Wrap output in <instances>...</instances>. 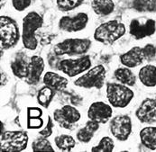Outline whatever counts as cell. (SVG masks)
<instances>
[{
  "label": "cell",
  "instance_id": "1",
  "mask_svg": "<svg viewBox=\"0 0 156 152\" xmlns=\"http://www.w3.org/2000/svg\"><path fill=\"white\" fill-rule=\"evenodd\" d=\"M44 19L37 12H29L23 18L22 43L23 47L30 50H34L38 47V39L36 32L42 28Z\"/></svg>",
  "mask_w": 156,
  "mask_h": 152
},
{
  "label": "cell",
  "instance_id": "2",
  "mask_svg": "<svg viewBox=\"0 0 156 152\" xmlns=\"http://www.w3.org/2000/svg\"><path fill=\"white\" fill-rule=\"evenodd\" d=\"M126 32L123 22L117 20H110L101 23L94 32L95 41L100 43L109 45L122 38Z\"/></svg>",
  "mask_w": 156,
  "mask_h": 152
},
{
  "label": "cell",
  "instance_id": "3",
  "mask_svg": "<svg viewBox=\"0 0 156 152\" xmlns=\"http://www.w3.org/2000/svg\"><path fill=\"white\" fill-rule=\"evenodd\" d=\"M22 35L16 21L9 16H0V43L3 50H9L16 46Z\"/></svg>",
  "mask_w": 156,
  "mask_h": 152
},
{
  "label": "cell",
  "instance_id": "4",
  "mask_svg": "<svg viewBox=\"0 0 156 152\" xmlns=\"http://www.w3.org/2000/svg\"><path fill=\"white\" fill-rule=\"evenodd\" d=\"M91 43L87 38H69L54 45L52 51L58 56H82L89 51Z\"/></svg>",
  "mask_w": 156,
  "mask_h": 152
},
{
  "label": "cell",
  "instance_id": "5",
  "mask_svg": "<svg viewBox=\"0 0 156 152\" xmlns=\"http://www.w3.org/2000/svg\"><path fill=\"white\" fill-rule=\"evenodd\" d=\"M107 97L113 107L125 108L134 97V91L121 83L109 82L107 84Z\"/></svg>",
  "mask_w": 156,
  "mask_h": 152
},
{
  "label": "cell",
  "instance_id": "6",
  "mask_svg": "<svg viewBox=\"0 0 156 152\" xmlns=\"http://www.w3.org/2000/svg\"><path fill=\"white\" fill-rule=\"evenodd\" d=\"M29 137L24 130H8L1 133V151H23L27 148Z\"/></svg>",
  "mask_w": 156,
  "mask_h": 152
},
{
  "label": "cell",
  "instance_id": "7",
  "mask_svg": "<svg viewBox=\"0 0 156 152\" xmlns=\"http://www.w3.org/2000/svg\"><path fill=\"white\" fill-rule=\"evenodd\" d=\"M107 76V70L103 65H97L80 76L74 81L76 87H82L86 89L97 88L101 89L104 87L105 79Z\"/></svg>",
  "mask_w": 156,
  "mask_h": 152
},
{
  "label": "cell",
  "instance_id": "8",
  "mask_svg": "<svg viewBox=\"0 0 156 152\" xmlns=\"http://www.w3.org/2000/svg\"><path fill=\"white\" fill-rule=\"evenodd\" d=\"M91 60L89 55H82L76 59H64L62 60L58 70L62 71L69 78L76 77L91 67Z\"/></svg>",
  "mask_w": 156,
  "mask_h": 152
},
{
  "label": "cell",
  "instance_id": "9",
  "mask_svg": "<svg viewBox=\"0 0 156 152\" xmlns=\"http://www.w3.org/2000/svg\"><path fill=\"white\" fill-rule=\"evenodd\" d=\"M156 32V22L145 16L133 19L129 24V33L135 40H142L154 35Z\"/></svg>",
  "mask_w": 156,
  "mask_h": 152
},
{
  "label": "cell",
  "instance_id": "10",
  "mask_svg": "<svg viewBox=\"0 0 156 152\" xmlns=\"http://www.w3.org/2000/svg\"><path fill=\"white\" fill-rule=\"evenodd\" d=\"M80 112L71 105H65L61 108L56 109L53 112V120L59 124L60 127L71 130L73 126L80 120Z\"/></svg>",
  "mask_w": 156,
  "mask_h": 152
},
{
  "label": "cell",
  "instance_id": "11",
  "mask_svg": "<svg viewBox=\"0 0 156 152\" xmlns=\"http://www.w3.org/2000/svg\"><path fill=\"white\" fill-rule=\"evenodd\" d=\"M133 123L130 116L126 114H119L110 120L109 130L117 140L126 141L132 133Z\"/></svg>",
  "mask_w": 156,
  "mask_h": 152
},
{
  "label": "cell",
  "instance_id": "12",
  "mask_svg": "<svg viewBox=\"0 0 156 152\" xmlns=\"http://www.w3.org/2000/svg\"><path fill=\"white\" fill-rule=\"evenodd\" d=\"M88 22L89 16L81 12L74 16H62L59 21V28L67 33H77L84 30Z\"/></svg>",
  "mask_w": 156,
  "mask_h": 152
},
{
  "label": "cell",
  "instance_id": "13",
  "mask_svg": "<svg viewBox=\"0 0 156 152\" xmlns=\"http://www.w3.org/2000/svg\"><path fill=\"white\" fill-rule=\"evenodd\" d=\"M113 115L111 105H108L102 101L94 102L90 105L88 110L89 120L94 121L99 124L107 123L110 121Z\"/></svg>",
  "mask_w": 156,
  "mask_h": 152
},
{
  "label": "cell",
  "instance_id": "14",
  "mask_svg": "<svg viewBox=\"0 0 156 152\" xmlns=\"http://www.w3.org/2000/svg\"><path fill=\"white\" fill-rule=\"evenodd\" d=\"M136 118L146 124H153L156 123V99L145 98L143 100L135 112Z\"/></svg>",
  "mask_w": 156,
  "mask_h": 152
},
{
  "label": "cell",
  "instance_id": "15",
  "mask_svg": "<svg viewBox=\"0 0 156 152\" xmlns=\"http://www.w3.org/2000/svg\"><path fill=\"white\" fill-rule=\"evenodd\" d=\"M44 60L41 56L34 55L30 57L27 75L24 78V81L31 86L37 85L40 82L41 77L44 70Z\"/></svg>",
  "mask_w": 156,
  "mask_h": 152
},
{
  "label": "cell",
  "instance_id": "16",
  "mask_svg": "<svg viewBox=\"0 0 156 152\" xmlns=\"http://www.w3.org/2000/svg\"><path fill=\"white\" fill-rule=\"evenodd\" d=\"M29 61H30V58L27 57L25 52L23 51L16 52L13 56L10 62V68L13 74L20 79H24L27 75Z\"/></svg>",
  "mask_w": 156,
  "mask_h": 152
},
{
  "label": "cell",
  "instance_id": "17",
  "mask_svg": "<svg viewBox=\"0 0 156 152\" xmlns=\"http://www.w3.org/2000/svg\"><path fill=\"white\" fill-rule=\"evenodd\" d=\"M120 62L124 67H129V68H134L139 65H141L144 60V51H143V47L135 46L130 49L128 51L123 53L120 56Z\"/></svg>",
  "mask_w": 156,
  "mask_h": 152
},
{
  "label": "cell",
  "instance_id": "18",
  "mask_svg": "<svg viewBox=\"0 0 156 152\" xmlns=\"http://www.w3.org/2000/svg\"><path fill=\"white\" fill-rule=\"evenodd\" d=\"M43 80L45 86L51 87L56 92H62L65 90L69 84V80L65 77H62V75L53 71L46 72Z\"/></svg>",
  "mask_w": 156,
  "mask_h": 152
},
{
  "label": "cell",
  "instance_id": "19",
  "mask_svg": "<svg viewBox=\"0 0 156 152\" xmlns=\"http://www.w3.org/2000/svg\"><path fill=\"white\" fill-rule=\"evenodd\" d=\"M140 82L146 87H156V66L148 65L141 67L138 73Z\"/></svg>",
  "mask_w": 156,
  "mask_h": 152
},
{
  "label": "cell",
  "instance_id": "20",
  "mask_svg": "<svg viewBox=\"0 0 156 152\" xmlns=\"http://www.w3.org/2000/svg\"><path fill=\"white\" fill-rule=\"evenodd\" d=\"M98 129H99V123L89 120L84 127L78 130L76 134L77 140L81 143H89Z\"/></svg>",
  "mask_w": 156,
  "mask_h": 152
},
{
  "label": "cell",
  "instance_id": "21",
  "mask_svg": "<svg viewBox=\"0 0 156 152\" xmlns=\"http://www.w3.org/2000/svg\"><path fill=\"white\" fill-rule=\"evenodd\" d=\"M91 7L97 16L104 17L111 15L115 5L113 0H92Z\"/></svg>",
  "mask_w": 156,
  "mask_h": 152
},
{
  "label": "cell",
  "instance_id": "22",
  "mask_svg": "<svg viewBox=\"0 0 156 152\" xmlns=\"http://www.w3.org/2000/svg\"><path fill=\"white\" fill-rule=\"evenodd\" d=\"M139 136L143 146L148 150H156V126L144 127L141 130Z\"/></svg>",
  "mask_w": 156,
  "mask_h": 152
},
{
  "label": "cell",
  "instance_id": "23",
  "mask_svg": "<svg viewBox=\"0 0 156 152\" xmlns=\"http://www.w3.org/2000/svg\"><path fill=\"white\" fill-rule=\"evenodd\" d=\"M114 77L119 83L127 87H134L136 83V77L134 73L131 68L126 67L116 68L114 72Z\"/></svg>",
  "mask_w": 156,
  "mask_h": 152
},
{
  "label": "cell",
  "instance_id": "24",
  "mask_svg": "<svg viewBox=\"0 0 156 152\" xmlns=\"http://www.w3.org/2000/svg\"><path fill=\"white\" fill-rule=\"evenodd\" d=\"M55 95L56 91L54 89L48 86H44L40 88V90L37 93V102L41 106L47 109L52 102Z\"/></svg>",
  "mask_w": 156,
  "mask_h": 152
},
{
  "label": "cell",
  "instance_id": "25",
  "mask_svg": "<svg viewBox=\"0 0 156 152\" xmlns=\"http://www.w3.org/2000/svg\"><path fill=\"white\" fill-rule=\"evenodd\" d=\"M54 142L56 147L62 151H70L76 146V140L74 138L68 134L58 135L54 139Z\"/></svg>",
  "mask_w": 156,
  "mask_h": 152
},
{
  "label": "cell",
  "instance_id": "26",
  "mask_svg": "<svg viewBox=\"0 0 156 152\" xmlns=\"http://www.w3.org/2000/svg\"><path fill=\"white\" fill-rule=\"evenodd\" d=\"M132 7L139 13H155L156 0H133Z\"/></svg>",
  "mask_w": 156,
  "mask_h": 152
},
{
  "label": "cell",
  "instance_id": "27",
  "mask_svg": "<svg viewBox=\"0 0 156 152\" xmlns=\"http://www.w3.org/2000/svg\"><path fill=\"white\" fill-rule=\"evenodd\" d=\"M61 97L64 100V102H68V105H71L73 106H79L83 102V97L79 95L78 93L72 91V90H63L60 92Z\"/></svg>",
  "mask_w": 156,
  "mask_h": 152
},
{
  "label": "cell",
  "instance_id": "28",
  "mask_svg": "<svg viewBox=\"0 0 156 152\" xmlns=\"http://www.w3.org/2000/svg\"><path fill=\"white\" fill-rule=\"evenodd\" d=\"M32 150L35 152H52L54 151L51 142L45 137H39L32 143Z\"/></svg>",
  "mask_w": 156,
  "mask_h": 152
},
{
  "label": "cell",
  "instance_id": "29",
  "mask_svg": "<svg viewBox=\"0 0 156 152\" xmlns=\"http://www.w3.org/2000/svg\"><path fill=\"white\" fill-rule=\"evenodd\" d=\"M115 149V142L113 139L105 136L103 137L98 145L91 148V151H99V152H112Z\"/></svg>",
  "mask_w": 156,
  "mask_h": 152
},
{
  "label": "cell",
  "instance_id": "30",
  "mask_svg": "<svg viewBox=\"0 0 156 152\" xmlns=\"http://www.w3.org/2000/svg\"><path fill=\"white\" fill-rule=\"evenodd\" d=\"M84 0H56V5L62 12L72 11L83 4Z\"/></svg>",
  "mask_w": 156,
  "mask_h": 152
},
{
  "label": "cell",
  "instance_id": "31",
  "mask_svg": "<svg viewBox=\"0 0 156 152\" xmlns=\"http://www.w3.org/2000/svg\"><path fill=\"white\" fill-rule=\"evenodd\" d=\"M144 60L147 62H152L156 59V47L152 43H148L143 47Z\"/></svg>",
  "mask_w": 156,
  "mask_h": 152
},
{
  "label": "cell",
  "instance_id": "32",
  "mask_svg": "<svg viewBox=\"0 0 156 152\" xmlns=\"http://www.w3.org/2000/svg\"><path fill=\"white\" fill-rule=\"evenodd\" d=\"M44 125L42 117H27V128L33 130L41 129Z\"/></svg>",
  "mask_w": 156,
  "mask_h": 152
},
{
  "label": "cell",
  "instance_id": "33",
  "mask_svg": "<svg viewBox=\"0 0 156 152\" xmlns=\"http://www.w3.org/2000/svg\"><path fill=\"white\" fill-rule=\"evenodd\" d=\"M32 4V0H12V5L15 10L23 12L27 9Z\"/></svg>",
  "mask_w": 156,
  "mask_h": 152
},
{
  "label": "cell",
  "instance_id": "34",
  "mask_svg": "<svg viewBox=\"0 0 156 152\" xmlns=\"http://www.w3.org/2000/svg\"><path fill=\"white\" fill-rule=\"evenodd\" d=\"M53 127H54V123L53 120L51 116H48V121H47V124L44 128L42 130L39 131V134L43 137L45 138H49L50 136H51L52 131H53Z\"/></svg>",
  "mask_w": 156,
  "mask_h": 152
},
{
  "label": "cell",
  "instance_id": "35",
  "mask_svg": "<svg viewBox=\"0 0 156 152\" xmlns=\"http://www.w3.org/2000/svg\"><path fill=\"white\" fill-rule=\"evenodd\" d=\"M48 63H49V66L53 68V69H56L58 70V67H59V64L62 60L61 59V56H58L57 54H55L52 50L48 54Z\"/></svg>",
  "mask_w": 156,
  "mask_h": 152
},
{
  "label": "cell",
  "instance_id": "36",
  "mask_svg": "<svg viewBox=\"0 0 156 152\" xmlns=\"http://www.w3.org/2000/svg\"><path fill=\"white\" fill-rule=\"evenodd\" d=\"M27 117H42L43 110L38 107H28L27 108Z\"/></svg>",
  "mask_w": 156,
  "mask_h": 152
},
{
  "label": "cell",
  "instance_id": "37",
  "mask_svg": "<svg viewBox=\"0 0 156 152\" xmlns=\"http://www.w3.org/2000/svg\"><path fill=\"white\" fill-rule=\"evenodd\" d=\"M8 82V77L5 71H1V87H5Z\"/></svg>",
  "mask_w": 156,
  "mask_h": 152
},
{
  "label": "cell",
  "instance_id": "38",
  "mask_svg": "<svg viewBox=\"0 0 156 152\" xmlns=\"http://www.w3.org/2000/svg\"><path fill=\"white\" fill-rule=\"evenodd\" d=\"M5 1H6V0H1V7H3V6H4V5H5Z\"/></svg>",
  "mask_w": 156,
  "mask_h": 152
}]
</instances>
